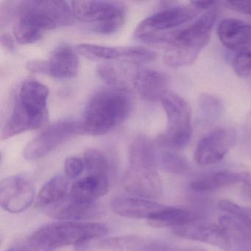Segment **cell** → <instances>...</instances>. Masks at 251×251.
<instances>
[{
  "mask_svg": "<svg viewBox=\"0 0 251 251\" xmlns=\"http://www.w3.org/2000/svg\"><path fill=\"white\" fill-rule=\"evenodd\" d=\"M198 106L202 120L206 123H215L224 112L221 100L211 94H202L198 99Z\"/></svg>",
  "mask_w": 251,
  "mask_h": 251,
  "instance_id": "484cf974",
  "label": "cell"
},
{
  "mask_svg": "<svg viewBox=\"0 0 251 251\" xmlns=\"http://www.w3.org/2000/svg\"><path fill=\"white\" fill-rule=\"evenodd\" d=\"M151 239L135 235L115 236L101 240L100 249L104 251H145Z\"/></svg>",
  "mask_w": 251,
  "mask_h": 251,
  "instance_id": "cb8c5ba5",
  "label": "cell"
},
{
  "mask_svg": "<svg viewBox=\"0 0 251 251\" xmlns=\"http://www.w3.org/2000/svg\"><path fill=\"white\" fill-rule=\"evenodd\" d=\"M178 237L196 241L218 247L224 251L231 248V241L226 229L221 225L208 221H192L173 229Z\"/></svg>",
  "mask_w": 251,
  "mask_h": 251,
  "instance_id": "7c38bea8",
  "label": "cell"
},
{
  "mask_svg": "<svg viewBox=\"0 0 251 251\" xmlns=\"http://www.w3.org/2000/svg\"><path fill=\"white\" fill-rule=\"evenodd\" d=\"M47 61V75L60 80L73 78L79 70V59L75 51L67 44L53 50Z\"/></svg>",
  "mask_w": 251,
  "mask_h": 251,
  "instance_id": "9a60e30c",
  "label": "cell"
},
{
  "mask_svg": "<svg viewBox=\"0 0 251 251\" xmlns=\"http://www.w3.org/2000/svg\"><path fill=\"white\" fill-rule=\"evenodd\" d=\"M50 217L60 221H83L98 214L95 202H83L76 201L67 195L59 202L47 208Z\"/></svg>",
  "mask_w": 251,
  "mask_h": 251,
  "instance_id": "2e32d148",
  "label": "cell"
},
{
  "mask_svg": "<svg viewBox=\"0 0 251 251\" xmlns=\"http://www.w3.org/2000/svg\"><path fill=\"white\" fill-rule=\"evenodd\" d=\"M86 169L84 160L78 157H70L64 162V173L68 178H76Z\"/></svg>",
  "mask_w": 251,
  "mask_h": 251,
  "instance_id": "1f68e13d",
  "label": "cell"
},
{
  "mask_svg": "<svg viewBox=\"0 0 251 251\" xmlns=\"http://www.w3.org/2000/svg\"><path fill=\"white\" fill-rule=\"evenodd\" d=\"M75 19L91 24V30L100 35L116 33L124 25L126 8L113 1H73Z\"/></svg>",
  "mask_w": 251,
  "mask_h": 251,
  "instance_id": "ba28073f",
  "label": "cell"
},
{
  "mask_svg": "<svg viewBox=\"0 0 251 251\" xmlns=\"http://www.w3.org/2000/svg\"><path fill=\"white\" fill-rule=\"evenodd\" d=\"M199 10L192 7H170L147 17L135 30L137 40L149 44H168L179 26L198 16Z\"/></svg>",
  "mask_w": 251,
  "mask_h": 251,
  "instance_id": "52a82bcc",
  "label": "cell"
},
{
  "mask_svg": "<svg viewBox=\"0 0 251 251\" xmlns=\"http://www.w3.org/2000/svg\"><path fill=\"white\" fill-rule=\"evenodd\" d=\"M145 251H178L175 249L173 246L156 239H151L148 248Z\"/></svg>",
  "mask_w": 251,
  "mask_h": 251,
  "instance_id": "d590c367",
  "label": "cell"
},
{
  "mask_svg": "<svg viewBox=\"0 0 251 251\" xmlns=\"http://www.w3.org/2000/svg\"><path fill=\"white\" fill-rule=\"evenodd\" d=\"M82 133L83 132L81 123L78 122L73 120L57 122L27 144L23 152V156L28 161L43 158L66 141Z\"/></svg>",
  "mask_w": 251,
  "mask_h": 251,
  "instance_id": "9c48e42d",
  "label": "cell"
},
{
  "mask_svg": "<svg viewBox=\"0 0 251 251\" xmlns=\"http://www.w3.org/2000/svg\"><path fill=\"white\" fill-rule=\"evenodd\" d=\"M130 108L131 102L126 89H102L88 103L80 122L82 130L92 136L105 134L127 118Z\"/></svg>",
  "mask_w": 251,
  "mask_h": 251,
  "instance_id": "3957f363",
  "label": "cell"
},
{
  "mask_svg": "<svg viewBox=\"0 0 251 251\" xmlns=\"http://www.w3.org/2000/svg\"><path fill=\"white\" fill-rule=\"evenodd\" d=\"M165 205L145 198L120 197L111 201L112 211L117 215L131 219L148 220Z\"/></svg>",
  "mask_w": 251,
  "mask_h": 251,
  "instance_id": "ac0fdd59",
  "label": "cell"
},
{
  "mask_svg": "<svg viewBox=\"0 0 251 251\" xmlns=\"http://www.w3.org/2000/svg\"><path fill=\"white\" fill-rule=\"evenodd\" d=\"M83 160L89 175L109 177V162L100 151L89 148L84 152Z\"/></svg>",
  "mask_w": 251,
  "mask_h": 251,
  "instance_id": "4316f807",
  "label": "cell"
},
{
  "mask_svg": "<svg viewBox=\"0 0 251 251\" xmlns=\"http://www.w3.org/2000/svg\"><path fill=\"white\" fill-rule=\"evenodd\" d=\"M72 2L67 1H19L14 26L16 40L30 45L41 40L47 32L74 21Z\"/></svg>",
  "mask_w": 251,
  "mask_h": 251,
  "instance_id": "6da1fadb",
  "label": "cell"
},
{
  "mask_svg": "<svg viewBox=\"0 0 251 251\" xmlns=\"http://www.w3.org/2000/svg\"><path fill=\"white\" fill-rule=\"evenodd\" d=\"M191 4L194 8L199 10V11L201 10L208 11L215 6L217 2L215 1H192L191 2Z\"/></svg>",
  "mask_w": 251,
  "mask_h": 251,
  "instance_id": "8d00e7d4",
  "label": "cell"
},
{
  "mask_svg": "<svg viewBox=\"0 0 251 251\" xmlns=\"http://www.w3.org/2000/svg\"><path fill=\"white\" fill-rule=\"evenodd\" d=\"M26 69L31 73L47 75V61L41 60L28 61Z\"/></svg>",
  "mask_w": 251,
  "mask_h": 251,
  "instance_id": "e575fe53",
  "label": "cell"
},
{
  "mask_svg": "<svg viewBox=\"0 0 251 251\" xmlns=\"http://www.w3.org/2000/svg\"><path fill=\"white\" fill-rule=\"evenodd\" d=\"M1 44H2V46L5 50H7L8 51H11V52L14 50V48H15L14 39L8 33L2 34V36H1Z\"/></svg>",
  "mask_w": 251,
  "mask_h": 251,
  "instance_id": "74e56055",
  "label": "cell"
},
{
  "mask_svg": "<svg viewBox=\"0 0 251 251\" xmlns=\"http://www.w3.org/2000/svg\"><path fill=\"white\" fill-rule=\"evenodd\" d=\"M34 199V184L25 176H9L0 183V205L11 214L25 211Z\"/></svg>",
  "mask_w": 251,
  "mask_h": 251,
  "instance_id": "8fae6325",
  "label": "cell"
},
{
  "mask_svg": "<svg viewBox=\"0 0 251 251\" xmlns=\"http://www.w3.org/2000/svg\"><path fill=\"white\" fill-rule=\"evenodd\" d=\"M194 220L192 213L189 210L176 207L164 206L151 216L148 220V224L154 227H180Z\"/></svg>",
  "mask_w": 251,
  "mask_h": 251,
  "instance_id": "603a6c76",
  "label": "cell"
},
{
  "mask_svg": "<svg viewBox=\"0 0 251 251\" xmlns=\"http://www.w3.org/2000/svg\"><path fill=\"white\" fill-rule=\"evenodd\" d=\"M69 185L68 177L61 175L54 176L39 191L35 207L47 208L59 202L68 195Z\"/></svg>",
  "mask_w": 251,
  "mask_h": 251,
  "instance_id": "7402d4cb",
  "label": "cell"
},
{
  "mask_svg": "<svg viewBox=\"0 0 251 251\" xmlns=\"http://www.w3.org/2000/svg\"><path fill=\"white\" fill-rule=\"evenodd\" d=\"M158 165L164 171L173 174H180L186 171L189 164L186 158L174 151L164 150L158 152Z\"/></svg>",
  "mask_w": 251,
  "mask_h": 251,
  "instance_id": "83f0119b",
  "label": "cell"
},
{
  "mask_svg": "<svg viewBox=\"0 0 251 251\" xmlns=\"http://www.w3.org/2000/svg\"><path fill=\"white\" fill-rule=\"evenodd\" d=\"M206 251V250L203 249V248H197V247H195V248H185V249L181 250V251Z\"/></svg>",
  "mask_w": 251,
  "mask_h": 251,
  "instance_id": "ab89813d",
  "label": "cell"
},
{
  "mask_svg": "<svg viewBox=\"0 0 251 251\" xmlns=\"http://www.w3.org/2000/svg\"><path fill=\"white\" fill-rule=\"evenodd\" d=\"M217 35L230 50L251 51V25L236 19H226L219 25Z\"/></svg>",
  "mask_w": 251,
  "mask_h": 251,
  "instance_id": "5bb4252c",
  "label": "cell"
},
{
  "mask_svg": "<svg viewBox=\"0 0 251 251\" xmlns=\"http://www.w3.org/2000/svg\"><path fill=\"white\" fill-rule=\"evenodd\" d=\"M161 102L167 116V128L157 138L155 145L170 151L183 149L192 136L190 105L180 95L170 91L163 97Z\"/></svg>",
  "mask_w": 251,
  "mask_h": 251,
  "instance_id": "8992f818",
  "label": "cell"
},
{
  "mask_svg": "<svg viewBox=\"0 0 251 251\" xmlns=\"http://www.w3.org/2000/svg\"><path fill=\"white\" fill-rule=\"evenodd\" d=\"M167 83V76L160 72L140 68L133 73V86L139 95L146 100H161L168 92Z\"/></svg>",
  "mask_w": 251,
  "mask_h": 251,
  "instance_id": "e0dca14e",
  "label": "cell"
},
{
  "mask_svg": "<svg viewBox=\"0 0 251 251\" xmlns=\"http://www.w3.org/2000/svg\"><path fill=\"white\" fill-rule=\"evenodd\" d=\"M123 185L129 193L145 199H156L163 193L162 180L157 169L128 167Z\"/></svg>",
  "mask_w": 251,
  "mask_h": 251,
  "instance_id": "4fadbf2b",
  "label": "cell"
},
{
  "mask_svg": "<svg viewBox=\"0 0 251 251\" xmlns=\"http://www.w3.org/2000/svg\"><path fill=\"white\" fill-rule=\"evenodd\" d=\"M248 176V173L224 170L194 180L191 183L190 187L192 190L196 192H213L217 189L233 186L236 183H244Z\"/></svg>",
  "mask_w": 251,
  "mask_h": 251,
  "instance_id": "44dd1931",
  "label": "cell"
},
{
  "mask_svg": "<svg viewBox=\"0 0 251 251\" xmlns=\"http://www.w3.org/2000/svg\"><path fill=\"white\" fill-rule=\"evenodd\" d=\"M218 207L225 214L239 219L251 225V209L241 206L229 200L224 199L220 201Z\"/></svg>",
  "mask_w": 251,
  "mask_h": 251,
  "instance_id": "f546056e",
  "label": "cell"
},
{
  "mask_svg": "<svg viewBox=\"0 0 251 251\" xmlns=\"http://www.w3.org/2000/svg\"><path fill=\"white\" fill-rule=\"evenodd\" d=\"M77 52L88 59L95 61H126V47L103 46L93 44H80L76 47Z\"/></svg>",
  "mask_w": 251,
  "mask_h": 251,
  "instance_id": "d4e9b609",
  "label": "cell"
},
{
  "mask_svg": "<svg viewBox=\"0 0 251 251\" xmlns=\"http://www.w3.org/2000/svg\"><path fill=\"white\" fill-rule=\"evenodd\" d=\"M108 233L105 225L83 221H60L38 229L27 242L39 251L78 245L102 237Z\"/></svg>",
  "mask_w": 251,
  "mask_h": 251,
  "instance_id": "5b68a950",
  "label": "cell"
},
{
  "mask_svg": "<svg viewBox=\"0 0 251 251\" xmlns=\"http://www.w3.org/2000/svg\"><path fill=\"white\" fill-rule=\"evenodd\" d=\"M223 3L231 11L251 16V1H226Z\"/></svg>",
  "mask_w": 251,
  "mask_h": 251,
  "instance_id": "836d02e7",
  "label": "cell"
},
{
  "mask_svg": "<svg viewBox=\"0 0 251 251\" xmlns=\"http://www.w3.org/2000/svg\"><path fill=\"white\" fill-rule=\"evenodd\" d=\"M48 97L49 89L43 83L33 79L25 80L2 128L1 139L5 140L44 126L48 120Z\"/></svg>",
  "mask_w": 251,
  "mask_h": 251,
  "instance_id": "7a4b0ae2",
  "label": "cell"
},
{
  "mask_svg": "<svg viewBox=\"0 0 251 251\" xmlns=\"http://www.w3.org/2000/svg\"><path fill=\"white\" fill-rule=\"evenodd\" d=\"M235 73L240 77H246L251 73V51L239 52L232 61Z\"/></svg>",
  "mask_w": 251,
  "mask_h": 251,
  "instance_id": "4dcf8cb0",
  "label": "cell"
},
{
  "mask_svg": "<svg viewBox=\"0 0 251 251\" xmlns=\"http://www.w3.org/2000/svg\"><path fill=\"white\" fill-rule=\"evenodd\" d=\"M236 142V132L234 129H215L198 142L194 152V160L201 166L217 164L226 156Z\"/></svg>",
  "mask_w": 251,
  "mask_h": 251,
  "instance_id": "30bf717a",
  "label": "cell"
},
{
  "mask_svg": "<svg viewBox=\"0 0 251 251\" xmlns=\"http://www.w3.org/2000/svg\"><path fill=\"white\" fill-rule=\"evenodd\" d=\"M219 10L213 7L198 17L189 27L177 30L164 53V63L172 68L192 65L209 42Z\"/></svg>",
  "mask_w": 251,
  "mask_h": 251,
  "instance_id": "277c9868",
  "label": "cell"
},
{
  "mask_svg": "<svg viewBox=\"0 0 251 251\" xmlns=\"http://www.w3.org/2000/svg\"><path fill=\"white\" fill-rule=\"evenodd\" d=\"M19 1H6L1 4L0 7V24L1 27L8 25L16 18L18 9Z\"/></svg>",
  "mask_w": 251,
  "mask_h": 251,
  "instance_id": "d6a6232c",
  "label": "cell"
},
{
  "mask_svg": "<svg viewBox=\"0 0 251 251\" xmlns=\"http://www.w3.org/2000/svg\"><path fill=\"white\" fill-rule=\"evenodd\" d=\"M244 130H245L247 135L251 136V111L248 113L246 119H245Z\"/></svg>",
  "mask_w": 251,
  "mask_h": 251,
  "instance_id": "f35d334b",
  "label": "cell"
},
{
  "mask_svg": "<svg viewBox=\"0 0 251 251\" xmlns=\"http://www.w3.org/2000/svg\"><path fill=\"white\" fill-rule=\"evenodd\" d=\"M129 167L157 169L158 152L155 144L145 136L134 138L128 150Z\"/></svg>",
  "mask_w": 251,
  "mask_h": 251,
  "instance_id": "ffe728a7",
  "label": "cell"
},
{
  "mask_svg": "<svg viewBox=\"0 0 251 251\" xmlns=\"http://www.w3.org/2000/svg\"><path fill=\"white\" fill-rule=\"evenodd\" d=\"M109 186V177L89 174L73 183L69 195L76 201L93 203L108 193Z\"/></svg>",
  "mask_w": 251,
  "mask_h": 251,
  "instance_id": "d6986e66",
  "label": "cell"
},
{
  "mask_svg": "<svg viewBox=\"0 0 251 251\" xmlns=\"http://www.w3.org/2000/svg\"><path fill=\"white\" fill-rule=\"evenodd\" d=\"M97 71L100 77L111 87L126 89V83L114 66L109 64H100L98 66Z\"/></svg>",
  "mask_w": 251,
  "mask_h": 251,
  "instance_id": "f1b7e54d",
  "label": "cell"
}]
</instances>
